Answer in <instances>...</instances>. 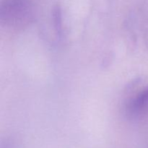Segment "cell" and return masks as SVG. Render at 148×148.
Instances as JSON below:
<instances>
[{
  "instance_id": "cell-1",
  "label": "cell",
  "mask_w": 148,
  "mask_h": 148,
  "mask_svg": "<svg viewBox=\"0 0 148 148\" xmlns=\"http://www.w3.org/2000/svg\"><path fill=\"white\" fill-rule=\"evenodd\" d=\"M148 104V89L137 95L130 103V108L133 112H137L143 109Z\"/></svg>"
}]
</instances>
